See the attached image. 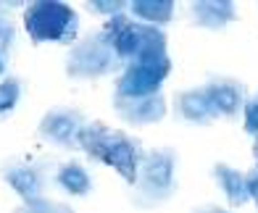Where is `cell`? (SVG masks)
<instances>
[{"mask_svg": "<svg viewBox=\"0 0 258 213\" xmlns=\"http://www.w3.org/2000/svg\"><path fill=\"white\" fill-rule=\"evenodd\" d=\"M14 42H16V29H14V21H11L6 14H0V55L11 58V50H14Z\"/></svg>", "mask_w": 258, "mask_h": 213, "instance_id": "cell-17", "label": "cell"}, {"mask_svg": "<svg viewBox=\"0 0 258 213\" xmlns=\"http://www.w3.org/2000/svg\"><path fill=\"white\" fill-rule=\"evenodd\" d=\"M103 34L108 37L111 47L119 55V61L126 66L132 63L135 58H140L145 50H153V47H166V34L158 27H150V24H140L132 21L129 16L119 14L111 16L108 24L103 27Z\"/></svg>", "mask_w": 258, "mask_h": 213, "instance_id": "cell-5", "label": "cell"}, {"mask_svg": "<svg viewBox=\"0 0 258 213\" xmlns=\"http://www.w3.org/2000/svg\"><path fill=\"white\" fill-rule=\"evenodd\" d=\"M85 126L87 124H85L82 111H77V108H50L42 116L37 132L53 148L74 150V148H79V134Z\"/></svg>", "mask_w": 258, "mask_h": 213, "instance_id": "cell-7", "label": "cell"}, {"mask_svg": "<svg viewBox=\"0 0 258 213\" xmlns=\"http://www.w3.org/2000/svg\"><path fill=\"white\" fill-rule=\"evenodd\" d=\"M214 179L221 187V192L227 195L229 205L240 208V205H245V203L253 200L250 197V187H248V174L234 171L232 166H227V163H216L214 166Z\"/></svg>", "mask_w": 258, "mask_h": 213, "instance_id": "cell-13", "label": "cell"}, {"mask_svg": "<svg viewBox=\"0 0 258 213\" xmlns=\"http://www.w3.org/2000/svg\"><path fill=\"white\" fill-rule=\"evenodd\" d=\"M92 14H113V16H119V14H124V8H126V3H119V0H111V3H103V0H90V3H85Z\"/></svg>", "mask_w": 258, "mask_h": 213, "instance_id": "cell-20", "label": "cell"}, {"mask_svg": "<svg viewBox=\"0 0 258 213\" xmlns=\"http://www.w3.org/2000/svg\"><path fill=\"white\" fill-rule=\"evenodd\" d=\"M255 169H258V166H255Z\"/></svg>", "mask_w": 258, "mask_h": 213, "instance_id": "cell-24", "label": "cell"}, {"mask_svg": "<svg viewBox=\"0 0 258 213\" xmlns=\"http://www.w3.org/2000/svg\"><path fill=\"white\" fill-rule=\"evenodd\" d=\"M242 118H245V132L258 137V95L248 98V103H245V111H242Z\"/></svg>", "mask_w": 258, "mask_h": 213, "instance_id": "cell-19", "label": "cell"}, {"mask_svg": "<svg viewBox=\"0 0 258 213\" xmlns=\"http://www.w3.org/2000/svg\"><path fill=\"white\" fill-rule=\"evenodd\" d=\"M119 66L121 61L111 47L108 37L103 34V29L98 34H87L79 42H74L66 58V74L72 79H100L108 77Z\"/></svg>", "mask_w": 258, "mask_h": 213, "instance_id": "cell-6", "label": "cell"}, {"mask_svg": "<svg viewBox=\"0 0 258 213\" xmlns=\"http://www.w3.org/2000/svg\"><path fill=\"white\" fill-rule=\"evenodd\" d=\"M19 98H21V82L16 77H8L0 82V121L16 108Z\"/></svg>", "mask_w": 258, "mask_h": 213, "instance_id": "cell-16", "label": "cell"}, {"mask_svg": "<svg viewBox=\"0 0 258 213\" xmlns=\"http://www.w3.org/2000/svg\"><path fill=\"white\" fill-rule=\"evenodd\" d=\"M55 182H58V187H61L63 192L74 195V197H85V195H90V189H92L90 174L82 169V163H77V161H69V163L58 166Z\"/></svg>", "mask_w": 258, "mask_h": 213, "instance_id": "cell-14", "label": "cell"}, {"mask_svg": "<svg viewBox=\"0 0 258 213\" xmlns=\"http://www.w3.org/2000/svg\"><path fill=\"white\" fill-rule=\"evenodd\" d=\"M129 11H132L137 19L148 21L150 27H158V24L171 21L174 3L171 0H135V3H129Z\"/></svg>", "mask_w": 258, "mask_h": 213, "instance_id": "cell-15", "label": "cell"}, {"mask_svg": "<svg viewBox=\"0 0 258 213\" xmlns=\"http://www.w3.org/2000/svg\"><path fill=\"white\" fill-rule=\"evenodd\" d=\"M113 108L121 121L132 126H148L166 116V98L161 92L150 95V98H121L113 92Z\"/></svg>", "mask_w": 258, "mask_h": 213, "instance_id": "cell-10", "label": "cell"}, {"mask_svg": "<svg viewBox=\"0 0 258 213\" xmlns=\"http://www.w3.org/2000/svg\"><path fill=\"white\" fill-rule=\"evenodd\" d=\"M79 148L85 150L92 161L113 166V169L126 179V184H135L137 166H140L143 153H140V142H135L129 134L116 132V129L105 126L103 121H92L82 129Z\"/></svg>", "mask_w": 258, "mask_h": 213, "instance_id": "cell-1", "label": "cell"}, {"mask_svg": "<svg viewBox=\"0 0 258 213\" xmlns=\"http://www.w3.org/2000/svg\"><path fill=\"white\" fill-rule=\"evenodd\" d=\"M6 66H8V61H6V58H3V55H0V77H3V74H6Z\"/></svg>", "mask_w": 258, "mask_h": 213, "instance_id": "cell-22", "label": "cell"}, {"mask_svg": "<svg viewBox=\"0 0 258 213\" xmlns=\"http://www.w3.org/2000/svg\"><path fill=\"white\" fill-rule=\"evenodd\" d=\"M174 111H177V118H184V121H190V124H203V126L216 118L203 87L201 90H182V92H177L174 95Z\"/></svg>", "mask_w": 258, "mask_h": 213, "instance_id": "cell-12", "label": "cell"}, {"mask_svg": "<svg viewBox=\"0 0 258 213\" xmlns=\"http://www.w3.org/2000/svg\"><path fill=\"white\" fill-rule=\"evenodd\" d=\"M253 156H255V166H258V137H255V142H253Z\"/></svg>", "mask_w": 258, "mask_h": 213, "instance_id": "cell-23", "label": "cell"}, {"mask_svg": "<svg viewBox=\"0 0 258 213\" xmlns=\"http://www.w3.org/2000/svg\"><path fill=\"white\" fill-rule=\"evenodd\" d=\"M192 213H229V210L219 208V205H201V208H195Z\"/></svg>", "mask_w": 258, "mask_h": 213, "instance_id": "cell-21", "label": "cell"}, {"mask_svg": "<svg viewBox=\"0 0 258 213\" xmlns=\"http://www.w3.org/2000/svg\"><path fill=\"white\" fill-rule=\"evenodd\" d=\"M24 27L32 42H74L79 16L72 6L53 3V0H37L24 11Z\"/></svg>", "mask_w": 258, "mask_h": 213, "instance_id": "cell-3", "label": "cell"}, {"mask_svg": "<svg viewBox=\"0 0 258 213\" xmlns=\"http://www.w3.org/2000/svg\"><path fill=\"white\" fill-rule=\"evenodd\" d=\"M190 16L195 27L219 32L229 21L237 19V11H234V3H229V0H201V3L190 6Z\"/></svg>", "mask_w": 258, "mask_h": 213, "instance_id": "cell-11", "label": "cell"}, {"mask_svg": "<svg viewBox=\"0 0 258 213\" xmlns=\"http://www.w3.org/2000/svg\"><path fill=\"white\" fill-rule=\"evenodd\" d=\"M174 171H177V153H174L171 148L145 153V156L140 158L137 179L132 184L135 187L132 203L140 205V208L163 205L174 192H177Z\"/></svg>", "mask_w": 258, "mask_h": 213, "instance_id": "cell-2", "label": "cell"}, {"mask_svg": "<svg viewBox=\"0 0 258 213\" xmlns=\"http://www.w3.org/2000/svg\"><path fill=\"white\" fill-rule=\"evenodd\" d=\"M169 71H171V61H169L166 47L145 50L140 58L124 66L121 77L116 79V95H121V98H150V95H158Z\"/></svg>", "mask_w": 258, "mask_h": 213, "instance_id": "cell-4", "label": "cell"}, {"mask_svg": "<svg viewBox=\"0 0 258 213\" xmlns=\"http://www.w3.org/2000/svg\"><path fill=\"white\" fill-rule=\"evenodd\" d=\"M3 179L19 192L24 205H34L45 200V169L24 161H8L3 166Z\"/></svg>", "mask_w": 258, "mask_h": 213, "instance_id": "cell-9", "label": "cell"}, {"mask_svg": "<svg viewBox=\"0 0 258 213\" xmlns=\"http://www.w3.org/2000/svg\"><path fill=\"white\" fill-rule=\"evenodd\" d=\"M16 213H74L66 203H53V200H40L34 205H21Z\"/></svg>", "mask_w": 258, "mask_h": 213, "instance_id": "cell-18", "label": "cell"}, {"mask_svg": "<svg viewBox=\"0 0 258 213\" xmlns=\"http://www.w3.org/2000/svg\"><path fill=\"white\" fill-rule=\"evenodd\" d=\"M203 92L214 108L216 118H237L245 111V103H248V92H245V85L232 77H211Z\"/></svg>", "mask_w": 258, "mask_h": 213, "instance_id": "cell-8", "label": "cell"}]
</instances>
